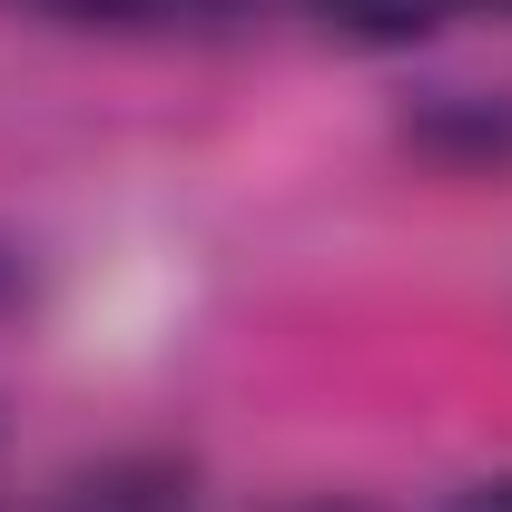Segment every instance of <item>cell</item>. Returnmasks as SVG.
<instances>
[{
    "instance_id": "cell-2",
    "label": "cell",
    "mask_w": 512,
    "mask_h": 512,
    "mask_svg": "<svg viewBox=\"0 0 512 512\" xmlns=\"http://www.w3.org/2000/svg\"><path fill=\"white\" fill-rule=\"evenodd\" d=\"M463 512H512V483H483V493H473Z\"/></svg>"
},
{
    "instance_id": "cell-1",
    "label": "cell",
    "mask_w": 512,
    "mask_h": 512,
    "mask_svg": "<svg viewBox=\"0 0 512 512\" xmlns=\"http://www.w3.org/2000/svg\"><path fill=\"white\" fill-rule=\"evenodd\" d=\"M335 30H355V40H414V30H434L453 0H316Z\"/></svg>"
},
{
    "instance_id": "cell-3",
    "label": "cell",
    "mask_w": 512,
    "mask_h": 512,
    "mask_svg": "<svg viewBox=\"0 0 512 512\" xmlns=\"http://www.w3.org/2000/svg\"><path fill=\"white\" fill-rule=\"evenodd\" d=\"M306 512H355V503H306Z\"/></svg>"
},
{
    "instance_id": "cell-4",
    "label": "cell",
    "mask_w": 512,
    "mask_h": 512,
    "mask_svg": "<svg viewBox=\"0 0 512 512\" xmlns=\"http://www.w3.org/2000/svg\"><path fill=\"white\" fill-rule=\"evenodd\" d=\"M0 286H10V266H0Z\"/></svg>"
}]
</instances>
